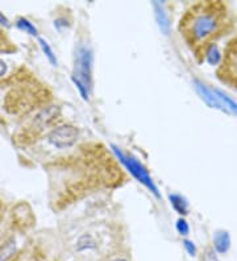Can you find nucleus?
<instances>
[{
  "mask_svg": "<svg viewBox=\"0 0 237 261\" xmlns=\"http://www.w3.org/2000/svg\"><path fill=\"white\" fill-rule=\"evenodd\" d=\"M16 27H17L20 31H22V32L29 33V35H32V36L37 35V29H36V27L33 25V24H32L29 20L24 19V17H20V19L17 20V22H16Z\"/></svg>",
  "mask_w": 237,
  "mask_h": 261,
  "instance_id": "1a4fd4ad",
  "label": "nucleus"
},
{
  "mask_svg": "<svg viewBox=\"0 0 237 261\" xmlns=\"http://www.w3.org/2000/svg\"><path fill=\"white\" fill-rule=\"evenodd\" d=\"M233 22V15L227 4L208 0L190 7L180 19L179 31L190 49L202 61L216 40L231 31Z\"/></svg>",
  "mask_w": 237,
  "mask_h": 261,
  "instance_id": "f257e3e1",
  "label": "nucleus"
},
{
  "mask_svg": "<svg viewBox=\"0 0 237 261\" xmlns=\"http://www.w3.org/2000/svg\"><path fill=\"white\" fill-rule=\"evenodd\" d=\"M200 261H218V257H216L215 252L212 251V249H207Z\"/></svg>",
  "mask_w": 237,
  "mask_h": 261,
  "instance_id": "ddd939ff",
  "label": "nucleus"
},
{
  "mask_svg": "<svg viewBox=\"0 0 237 261\" xmlns=\"http://www.w3.org/2000/svg\"><path fill=\"white\" fill-rule=\"evenodd\" d=\"M169 199L171 202V206L174 207V210L179 214H187V202L185 198H182L178 194L169 195Z\"/></svg>",
  "mask_w": 237,
  "mask_h": 261,
  "instance_id": "6e6552de",
  "label": "nucleus"
},
{
  "mask_svg": "<svg viewBox=\"0 0 237 261\" xmlns=\"http://www.w3.org/2000/svg\"><path fill=\"white\" fill-rule=\"evenodd\" d=\"M38 42H40V46H41L42 51L45 53V56L47 57V60L50 61L53 65H57V58H56V56L53 55V50L50 49L49 44H47L44 38H41V37H38Z\"/></svg>",
  "mask_w": 237,
  "mask_h": 261,
  "instance_id": "9b49d317",
  "label": "nucleus"
},
{
  "mask_svg": "<svg viewBox=\"0 0 237 261\" xmlns=\"http://www.w3.org/2000/svg\"><path fill=\"white\" fill-rule=\"evenodd\" d=\"M0 24H2V25H4V27H7V28H8V27L11 25L10 21L7 20V17L4 16L3 13H0Z\"/></svg>",
  "mask_w": 237,
  "mask_h": 261,
  "instance_id": "2eb2a0df",
  "label": "nucleus"
},
{
  "mask_svg": "<svg viewBox=\"0 0 237 261\" xmlns=\"http://www.w3.org/2000/svg\"><path fill=\"white\" fill-rule=\"evenodd\" d=\"M112 149H114V152H115V154H116L117 159L121 161V164H123V165L125 166L128 170H129L130 174H132L133 177L137 179V181L141 182L142 185H145L149 190L152 191L153 194L157 195L158 197L157 188H155L154 184H153V181H152V178H150V175H149L148 170H146V169L144 168V166H142L139 161H136V160L133 159V157L124 154L121 150H119V148L112 147Z\"/></svg>",
  "mask_w": 237,
  "mask_h": 261,
  "instance_id": "20e7f679",
  "label": "nucleus"
},
{
  "mask_svg": "<svg viewBox=\"0 0 237 261\" xmlns=\"http://www.w3.org/2000/svg\"><path fill=\"white\" fill-rule=\"evenodd\" d=\"M7 73V65L4 61L0 60V76H3Z\"/></svg>",
  "mask_w": 237,
  "mask_h": 261,
  "instance_id": "dca6fc26",
  "label": "nucleus"
},
{
  "mask_svg": "<svg viewBox=\"0 0 237 261\" xmlns=\"http://www.w3.org/2000/svg\"><path fill=\"white\" fill-rule=\"evenodd\" d=\"M214 244H215L216 251L220 252V253H225V252L229 249V245H231V239H229L228 232H224V231H219V232H216L215 239H214Z\"/></svg>",
  "mask_w": 237,
  "mask_h": 261,
  "instance_id": "0eeeda50",
  "label": "nucleus"
},
{
  "mask_svg": "<svg viewBox=\"0 0 237 261\" xmlns=\"http://www.w3.org/2000/svg\"><path fill=\"white\" fill-rule=\"evenodd\" d=\"M177 229H178V232H179L180 235H187V233H189V231H190V228H189V224H187L186 220L178 219Z\"/></svg>",
  "mask_w": 237,
  "mask_h": 261,
  "instance_id": "f8f14e48",
  "label": "nucleus"
},
{
  "mask_svg": "<svg viewBox=\"0 0 237 261\" xmlns=\"http://www.w3.org/2000/svg\"><path fill=\"white\" fill-rule=\"evenodd\" d=\"M76 139H78V129L73 125H61L51 130L49 135V143L60 149L74 145Z\"/></svg>",
  "mask_w": 237,
  "mask_h": 261,
  "instance_id": "39448f33",
  "label": "nucleus"
},
{
  "mask_svg": "<svg viewBox=\"0 0 237 261\" xmlns=\"http://www.w3.org/2000/svg\"><path fill=\"white\" fill-rule=\"evenodd\" d=\"M91 67H92V51L86 45H79L75 50L73 69V81L78 87L79 93L85 100L89 99L91 90Z\"/></svg>",
  "mask_w": 237,
  "mask_h": 261,
  "instance_id": "f03ea898",
  "label": "nucleus"
},
{
  "mask_svg": "<svg viewBox=\"0 0 237 261\" xmlns=\"http://www.w3.org/2000/svg\"><path fill=\"white\" fill-rule=\"evenodd\" d=\"M205 60L208 61V62L211 65L220 64L221 55H220V53H219L218 46H216V45L211 46V48H209L208 50H207V53H205Z\"/></svg>",
  "mask_w": 237,
  "mask_h": 261,
  "instance_id": "9d476101",
  "label": "nucleus"
},
{
  "mask_svg": "<svg viewBox=\"0 0 237 261\" xmlns=\"http://www.w3.org/2000/svg\"><path fill=\"white\" fill-rule=\"evenodd\" d=\"M183 244H185V248L187 249V252H189L190 255L191 256L195 255L196 249H195V245H194V243H191L190 240H185Z\"/></svg>",
  "mask_w": 237,
  "mask_h": 261,
  "instance_id": "4468645a",
  "label": "nucleus"
},
{
  "mask_svg": "<svg viewBox=\"0 0 237 261\" xmlns=\"http://www.w3.org/2000/svg\"><path fill=\"white\" fill-rule=\"evenodd\" d=\"M116 261H125V260H116Z\"/></svg>",
  "mask_w": 237,
  "mask_h": 261,
  "instance_id": "f3484780",
  "label": "nucleus"
},
{
  "mask_svg": "<svg viewBox=\"0 0 237 261\" xmlns=\"http://www.w3.org/2000/svg\"><path fill=\"white\" fill-rule=\"evenodd\" d=\"M216 74L221 82L237 90V35L225 46Z\"/></svg>",
  "mask_w": 237,
  "mask_h": 261,
  "instance_id": "7ed1b4c3",
  "label": "nucleus"
},
{
  "mask_svg": "<svg viewBox=\"0 0 237 261\" xmlns=\"http://www.w3.org/2000/svg\"><path fill=\"white\" fill-rule=\"evenodd\" d=\"M153 8H154L155 20H157L158 22V27H160V29L164 32V35H168L169 28H170V22H169L168 12L165 10L164 4L154 2V3H153Z\"/></svg>",
  "mask_w": 237,
  "mask_h": 261,
  "instance_id": "423d86ee",
  "label": "nucleus"
}]
</instances>
